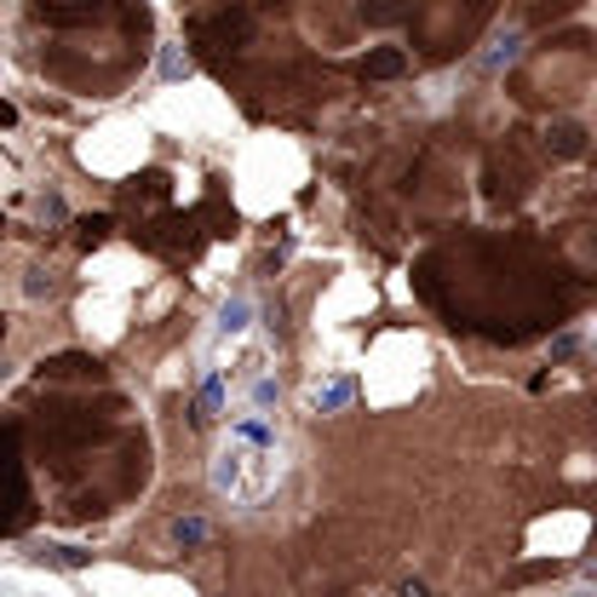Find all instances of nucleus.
I'll use <instances>...</instances> for the list:
<instances>
[{"instance_id": "f257e3e1", "label": "nucleus", "mask_w": 597, "mask_h": 597, "mask_svg": "<svg viewBox=\"0 0 597 597\" xmlns=\"http://www.w3.org/2000/svg\"><path fill=\"white\" fill-rule=\"evenodd\" d=\"M271 483H276V448L264 437L236 431L230 448L219 454V466H213V488L230 494V500H242V506H259L264 494H271Z\"/></svg>"}, {"instance_id": "f03ea898", "label": "nucleus", "mask_w": 597, "mask_h": 597, "mask_svg": "<svg viewBox=\"0 0 597 597\" xmlns=\"http://www.w3.org/2000/svg\"><path fill=\"white\" fill-rule=\"evenodd\" d=\"M403 70H408V52H396V47H380V52L362 58V75H368V81H391Z\"/></svg>"}, {"instance_id": "7ed1b4c3", "label": "nucleus", "mask_w": 597, "mask_h": 597, "mask_svg": "<svg viewBox=\"0 0 597 597\" xmlns=\"http://www.w3.org/2000/svg\"><path fill=\"white\" fill-rule=\"evenodd\" d=\"M247 29H253L247 12H219V18L208 23V36H213L219 47H230V41H247Z\"/></svg>"}, {"instance_id": "20e7f679", "label": "nucleus", "mask_w": 597, "mask_h": 597, "mask_svg": "<svg viewBox=\"0 0 597 597\" xmlns=\"http://www.w3.org/2000/svg\"><path fill=\"white\" fill-rule=\"evenodd\" d=\"M408 12V0H362V18L368 23H396Z\"/></svg>"}, {"instance_id": "39448f33", "label": "nucleus", "mask_w": 597, "mask_h": 597, "mask_svg": "<svg viewBox=\"0 0 597 597\" xmlns=\"http://www.w3.org/2000/svg\"><path fill=\"white\" fill-rule=\"evenodd\" d=\"M546 139H557V155H580L586 150V132L580 127H557V132H546Z\"/></svg>"}, {"instance_id": "423d86ee", "label": "nucleus", "mask_w": 597, "mask_h": 597, "mask_svg": "<svg viewBox=\"0 0 597 597\" xmlns=\"http://www.w3.org/2000/svg\"><path fill=\"white\" fill-rule=\"evenodd\" d=\"M173 535H179L184 546H195V540H208V523H202V517H179V523H173Z\"/></svg>"}, {"instance_id": "0eeeda50", "label": "nucleus", "mask_w": 597, "mask_h": 597, "mask_svg": "<svg viewBox=\"0 0 597 597\" xmlns=\"http://www.w3.org/2000/svg\"><path fill=\"white\" fill-rule=\"evenodd\" d=\"M213 408H219V380H208V385H202V403H195V419L208 425V419H213Z\"/></svg>"}, {"instance_id": "6e6552de", "label": "nucleus", "mask_w": 597, "mask_h": 597, "mask_svg": "<svg viewBox=\"0 0 597 597\" xmlns=\"http://www.w3.org/2000/svg\"><path fill=\"white\" fill-rule=\"evenodd\" d=\"M345 396H351V385L340 380V385H327V391H316V408H340Z\"/></svg>"}]
</instances>
